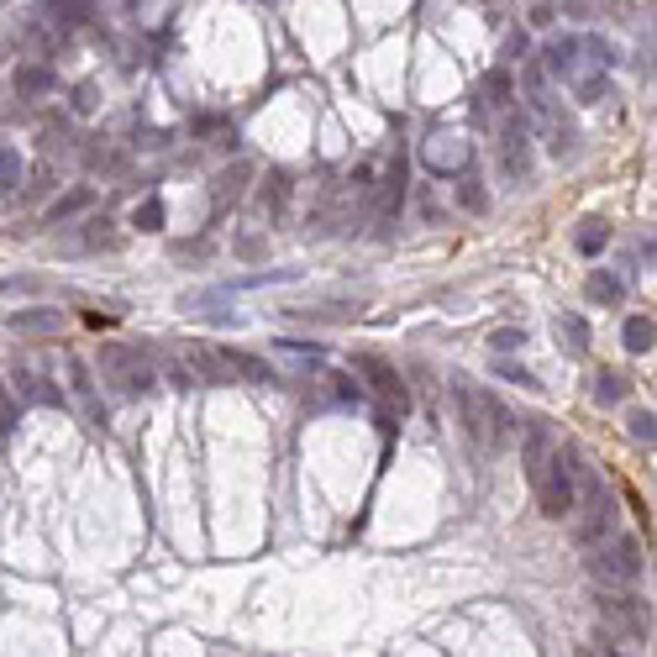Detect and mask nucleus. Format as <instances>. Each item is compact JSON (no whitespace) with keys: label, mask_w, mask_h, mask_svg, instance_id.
Instances as JSON below:
<instances>
[{"label":"nucleus","mask_w":657,"mask_h":657,"mask_svg":"<svg viewBox=\"0 0 657 657\" xmlns=\"http://www.w3.org/2000/svg\"><path fill=\"white\" fill-rule=\"evenodd\" d=\"M521 458H526V478L537 484V478L552 468V458H558V442H552V431L532 421V426H526V442H521Z\"/></svg>","instance_id":"nucleus-9"},{"label":"nucleus","mask_w":657,"mask_h":657,"mask_svg":"<svg viewBox=\"0 0 657 657\" xmlns=\"http://www.w3.org/2000/svg\"><path fill=\"white\" fill-rule=\"evenodd\" d=\"M584 48H589V53H595V63H605V69L615 63V53H610V42H605V37H589Z\"/></svg>","instance_id":"nucleus-40"},{"label":"nucleus","mask_w":657,"mask_h":657,"mask_svg":"<svg viewBox=\"0 0 657 657\" xmlns=\"http://www.w3.org/2000/svg\"><path fill=\"white\" fill-rule=\"evenodd\" d=\"M279 353H295L300 363H321V342H300V337H279Z\"/></svg>","instance_id":"nucleus-33"},{"label":"nucleus","mask_w":657,"mask_h":657,"mask_svg":"<svg viewBox=\"0 0 657 657\" xmlns=\"http://www.w3.org/2000/svg\"><path fill=\"white\" fill-rule=\"evenodd\" d=\"M100 374L111 379L121 400H148L158 389V374L148 368V358L137 347H100Z\"/></svg>","instance_id":"nucleus-1"},{"label":"nucleus","mask_w":657,"mask_h":657,"mask_svg":"<svg viewBox=\"0 0 657 657\" xmlns=\"http://www.w3.org/2000/svg\"><path fill=\"white\" fill-rule=\"evenodd\" d=\"M16 421H22V411H16V400H11V389L0 384V437H11V431H16Z\"/></svg>","instance_id":"nucleus-36"},{"label":"nucleus","mask_w":657,"mask_h":657,"mask_svg":"<svg viewBox=\"0 0 657 657\" xmlns=\"http://www.w3.org/2000/svg\"><path fill=\"white\" fill-rule=\"evenodd\" d=\"M169 379H174V389H180V394H190V389L200 384V374H195L190 363H169Z\"/></svg>","instance_id":"nucleus-38"},{"label":"nucleus","mask_w":657,"mask_h":657,"mask_svg":"<svg viewBox=\"0 0 657 657\" xmlns=\"http://www.w3.org/2000/svg\"><path fill=\"white\" fill-rule=\"evenodd\" d=\"M111 321H116V310H85V327H111Z\"/></svg>","instance_id":"nucleus-43"},{"label":"nucleus","mask_w":657,"mask_h":657,"mask_svg":"<svg viewBox=\"0 0 657 657\" xmlns=\"http://www.w3.org/2000/svg\"><path fill=\"white\" fill-rule=\"evenodd\" d=\"M621 342H626V353H631V358H647V353H652V342H657L652 316H631L626 331H621Z\"/></svg>","instance_id":"nucleus-25"},{"label":"nucleus","mask_w":657,"mask_h":657,"mask_svg":"<svg viewBox=\"0 0 657 657\" xmlns=\"http://www.w3.org/2000/svg\"><path fill=\"white\" fill-rule=\"evenodd\" d=\"M458 180H463V184H458V206L474 210V216H484V210H489V195H484V184L468 180V174H458Z\"/></svg>","instance_id":"nucleus-30"},{"label":"nucleus","mask_w":657,"mask_h":657,"mask_svg":"<svg viewBox=\"0 0 657 657\" xmlns=\"http://www.w3.org/2000/svg\"><path fill=\"white\" fill-rule=\"evenodd\" d=\"M584 295L595 300V305H621V300H626V284H621L615 273L595 269V273H589V279H584Z\"/></svg>","instance_id":"nucleus-26"},{"label":"nucleus","mask_w":657,"mask_h":657,"mask_svg":"<svg viewBox=\"0 0 657 657\" xmlns=\"http://www.w3.org/2000/svg\"><path fill=\"white\" fill-rule=\"evenodd\" d=\"M11 90H16V100H42V95L59 90V74H53L48 63H16Z\"/></svg>","instance_id":"nucleus-12"},{"label":"nucleus","mask_w":657,"mask_h":657,"mask_svg":"<svg viewBox=\"0 0 657 657\" xmlns=\"http://www.w3.org/2000/svg\"><path fill=\"white\" fill-rule=\"evenodd\" d=\"M626 394H631V379L621 374V368H599L595 374V405L599 411H615Z\"/></svg>","instance_id":"nucleus-20"},{"label":"nucleus","mask_w":657,"mask_h":657,"mask_svg":"<svg viewBox=\"0 0 657 657\" xmlns=\"http://www.w3.org/2000/svg\"><path fill=\"white\" fill-rule=\"evenodd\" d=\"M599 95L610 100V79H605V74H595V79H584V85H578V100H584V106H599Z\"/></svg>","instance_id":"nucleus-37"},{"label":"nucleus","mask_w":657,"mask_h":657,"mask_svg":"<svg viewBox=\"0 0 657 657\" xmlns=\"http://www.w3.org/2000/svg\"><path fill=\"white\" fill-rule=\"evenodd\" d=\"M510 95H515V85H510V69H489L484 79H478V100H474V111L484 116V111H505L510 106Z\"/></svg>","instance_id":"nucleus-15"},{"label":"nucleus","mask_w":657,"mask_h":657,"mask_svg":"<svg viewBox=\"0 0 657 657\" xmlns=\"http://www.w3.org/2000/svg\"><path fill=\"white\" fill-rule=\"evenodd\" d=\"M11 384L27 389V400H37V405H63V389L53 384V379H42V374H32V368H16Z\"/></svg>","instance_id":"nucleus-23"},{"label":"nucleus","mask_w":657,"mask_h":657,"mask_svg":"<svg viewBox=\"0 0 657 657\" xmlns=\"http://www.w3.org/2000/svg\"><path fill=\"white\" fill-rule=\"evenodd\" d=\"M163 221H169V210H163L158 195L137 200V210H132V227H137V232H163Z\"/></svg>","instance_id":"nucleus-28"},{"label":"nucleus","mask_w":657,"mask_h":657,"mask_svg":"<svg viewBox=\"0 0 657 657\" xmlns=\"http://www.w3.org/2000/svg\"><path fill=\"white\" fill-rule=\"evenodd\" d=\"M5 327L16 337H59L63 331V310H48V305H32V310H11Z\"/></svg>","instance_id":"nucleus-10"},{"label":"nucleus","mask_w":657,"mask_h":657,"mask_svg":"<svg viewBox=\"0 0 657 657\" xmlns=\"http://www.w3.org/2000/svg\"><path fill=\"white\" fill-rule=\"evenodd\" d=\"M605 242H610V221H605V216H589V221L578 227L573 247H578L584 258H599V253H605Z\"/></svg>","instance_id":"nucleus-27"},{"label":"nucleus","mask_w":657,"mask_h":657,"mask_svg":"<svg viewBox=\"0 0 657 657\" xmlns=\"http://www.w3.org/2000/svg\"><path fill=\"white\" fill-rule=\"evenodd\" d=\"M221 358L232 363V374H237V379H253V384H279V374H273V368H269L264 358H258V353H242V347H227Z\"/></svg>","instance_id":"nucleus-21"},{"label":"nucleus","mask_w":657,"mask_h":657,"mask_svg":"<svg viewBox=\"0 0 657 657\" xmlns=\"http://www.w3.org/2000/svg\"><path fill=\"white\" fill-rule=\"evenodd\" d=\"M74 111H79V116L95 111V85H79V90H74Z\"/></svg>","instance_id":"nucleus-41"},{"label":"nucleus","mask_w":657,"mask_h":657,"mask_svg":"<svg viewBox=\"0 0 657 657\" xmlns=\"http://www.w3.org/2000/svg\"><path fill=\"white\" fill-rule=\"evenodd\" d=\"M353 368H358L363 379H368V389H374L389 411H394V421L411 416V384L394 374V363H389V358H379V353H353Z\"/></svg>","instance_id":"nucleus-3"},{"label":"nucleus","mask_w":657,"mask_h":657,"mask_svg":"<svg viewBox=\"0 0 657 657\" xmlns=\"http://www.w3.org/2000/svg\"><path fill=\"white\" fill-rule=\"evenodd\" d=\"M184 358L200 368V379H206V384H232V379H237V374H232V363L221 358L216 347H206V342H190V347H184Z\"/></svg>","instance_id":"nucleus-17"},{"label":"nucleus","mask_w":657,"mask_h":657,"mask_svg":"<svg viewBox=\"0 0 657 657\" xmlns=\"http://www.w3.org/2000/svg\"><path fill=\"white\" fill-rule=\"evenodd\" d=\"M95 206V190L90 184H79V190H69V195H59L53 206H48V227H63V221H74L79 210Z\"/></svg>","instance_id":"nucleus-22"},{"label":"nucleus","mask_w":657,"mask_h":657,"mask_svg":"<svg viewBox=\"0 0 657 657\" xmlns=\"http://www.w3.org/2000/svg\"><path fill=\"white\" fill-rule=\"evenodd\" d=\"M16 184H22V153L0 148V190H16Z\"/></svg>","instance_id":"nucleus-32"},{"label":"nucleus","mask_w":657,"mask_h":657,"mask_svg":"<svg viewBox=\"0 0 657 657\" xmlns=\"http://www.w3.org/2000/svg\"><path fill=\"white\" fill-rule=\"evenodd\" d=\"M290 195H295V180H290V169H269L264 174V190H258V206H264V216H284V206H290Z\"/></svg>","instance_id":"nucleus-16"},{"label":"nucleus","mask_w":657,"mask_h":657,"mask_svg":"<svg viewBox=\"0 0 657 657\" xmlns=\"http://www.w3.org/2000/svg\"><path fill=\"white\" fill-rule=\"evenodd\" d=\"M626 437L636 442V448H652V442H657V416H652V411H631V416H626Z\"/></svg>","instance_id":"nucleus-29"},{"label":"nucleus","mask_w":657,"mask_h":657,"mask_svg":"<svg viewBox=\"0 0 657 657\" xmlns=\"http://www.w3.org/2000/svg\"><path fill=\"white\" fill-rule=\"evenodd\" d=\"M537 489V505H541V515L547 521H568L573 515V468H568V458H563V448H558V458H552V468L532 484Z\"/></svg>","instance_id":"nucleus-4"},{"label":"nucleus","mask_w":657,"mask_h":657,"mask_svg":"<svg viewBox=\"0 0 657 657\" xmlns=\"http://www.w3.org/2000/svg\"><path fill=\"white\" fill-rule=\"evenodd\" d=\"M599 615L621 621L636 642H642V636H652V615L642 610V599H631V595H599Z\"/></svg>","instance_id":"nucleus-8"},{"label":"nucleus","mask_w":657,"mask_h":657,"mask_svg":"<svg viewBox=\"0 0 657 657\" xmlns=\"http://www.w3.org/2000/svg\"><path fill=\"white\" fill-rule=\"evenodd\" d=\"M526 53H532V37H526V32H515V37H510V59H526Z\"/></svg>","instance_id":"nucleus-44"},{"label":"nucleus","mask_w":657,"mask_h":657,"mask_svg":"<svg viewBox=\"0 0 657 657\" xmlns=\"http://www.w3.org/2000/svg\"><path fill=\"white\" fill-rule=\"evenodd\" d=\"M405 180H411V158H405V148H394V163H389V174H384V195H379V221H384V227L400 216Z\"/></svg>","instance_id":"nucleus-11"},{"label":"nucleus","mask_w":657,"mask_h":657,"mask_svg":"<svg viewBox=\"0 0 657 657\" xmlns=\"http://www.w3.org/2000/svg\"><path fill=\"white\" fill-rule=\"evenodd\" d=\"M589 573H595L599 584H636V578H642V541L636 537H610L605 547L595 541Z\"/></svg>","instance_id":"nucleus-2"},{"label":"nucleus","mask_w":657,"mask_h":657,"mask_svg":"<svg viewBox=\"0 0 657 657\" xmlns=\"http://www.w3.org/2000/svg\"><path fill=\"white\" fill-rule=\"evenodd\" d=\"M489 342H495L500 353H505V347H526V331H521V327H500L495 337H489Z\"/></svg>","instance_id":"nucleus-39"},{"label":"nucleus","mask_w":657,"mask_h":657,"mask_svg":"<svg viewBox=\"0 0 657 657\" xmlns=\"http://www.w3.org/2000/svg\"><path fill=\"white\" fill-rule=\"evenodd\" d=\"M363 394H368V389H363L353 374H331V400H337V405H363Z\"/></svg>","instance_id":"nucleus-31"},{"label":"nucleus","mask_w":657,"mask_h":657,"mask_svg":"<svg viewBox=\"0 0 657 657\" xmlns=\"http://www.w3.org/2000/svg\"><path fill=\"white\" fill-rule=\"evenodd\" d=\"M452 400H458V416H463V431L474 442H489V394L474 389L468 379H452Z\"/></svg>","instance_id":"nucleus-5"},{"label":"nucleus","mask_w":657,"mask_h":657,"mask_svg":"<svg viewBox=\"0 0 657 657\" xmlns=\"http://www.w3.org/2000/svg\"><path fill=\"white\" fill-rule=\"evenodd\" d=\"M253 180V169L247 163H232V169H221L216 180H210V210L221 216V210H232L242 200V184Z\"/></svg>","instance_id":"nucleus-14"},{"label":"nucleus","mask_w":657,"mask_h":657,"mask_svg":"<svg viewBox=\"0 0 657 657\" xmlns=\"http://www.w3.org/2000/svg\"><path fill=\"white\" fill-rule=\"evenodd\" d=\"M85 242H90V247H106V253H111V247H121V237L111 232V221H106V216H100V221H90Z\"/></svg>","instance_id":"nucleus-35"},{"label":"nucleus","mask_w":657,"mask_h":657,"mask_svg":"<svg viewBox=\"0 0 657 657\" xmlns=\"http://www.w3.org/2000/svg\"><path fill=\"white\" fill-rule=\"evenodd\" d=\"M63 368H69V384H74V394H79V405H85V411H90V421L100 426V431H106V426H111V416H106V400H100V389H95L90 363L69 353V358H63Z\"/></svg>","instance_id":"nucleus-6"},{"label":"nucleus","mask_w":657,"mask_h":657,"mask_svg":"<svg viewBox=\"0 0 657 657\" xmlns=\"http://www.w3.org/2000/svg\"><path fill=\"white\" fill-rule=\"evenodd\" d=\"M495 374L510 379V384H521V389H537V374H532V368H521V363H510V358H495Z\"/></svg>","instance_id":"nucleus-34"},{"label":"nucleus","mask_w":657,"mask_h":657,"mask_svg":"<svg viewBox=\"0 0 657 657\" xmlns=\"http://www.w3.org/2000/svg\"><path fill=\"white\" fill-rule=\"evenodd\" d=\"M552 337H558V347L568 358H589V347H595V331H589V321L578 310H558L552 316Z\"/></svg>","instance_id":"nucleus-7"},{"label":"nucleus","mask_w":657,"mask_h":657,"mask_svg":"<svg viewBox=\"0 0 657 657\" xmlns=\"http://www.w3.org/2000/svg\"><path fill=\"white\" fill-rule=\"evenodd\" d=\"M290 316H300L305 327H331V321H358V316H363V305H358V300H353V305H347V300H337V305H316V310H290Z\"/></svg>","instance_id":"nucleus-24"},{"label":"nucleus","mask_w":657,"mask_h":657,"mask_svg":"<svg viewBox=\"0 0 657 657\" xmlns=\"http://www.w3.org/2000/svg\"><path fill=\"white\" fill-rule=\"evenodd\" d=\"M510 442H515V416H510V405L500 400V394H489V442H484V448L505 452Z\"/></svg>","instance_id":"nucleus-19"},{"label":"nucleus","mask_w":657,"mask_h":657,"mask_svg":"<svg viewBox=\"0 0 657 657\" xmlns=\"http://www.w3.org/2000/svg\"><path fill=\"white\" fill-rule=\"evenodd\" d=\"M0 290H5V295H16V290L32 295V290H37V279H27V273H22V279H0Z\"/></svg>","instance_id":"nucleus-42"},{"label":"nucleus","mask_w":657,"mask_h":657,"mask_svg":"<svg viewBox=\"0 0 657 657\" xmlns=\"http://www.w3.org/2000/svg\"><path fill=\"white\" fill-rule=\"evenodd\" d=\"M32 16H42L48 27H59V32H74V27H85L95 11H90V0H42Z\"/></svg>","instance_id":"nucleus-13"},{"label":"nucleus","mask_w":657,"mask_h":657,"mask_svg":"<svg viewBox=\"0 0 657 657\" xmlns=\"http://www.w3.org/2000/svg\"><path fill=\"white\" fill-rule=\"evenodd\" d=\"M578 42H584V37H552V42L541 48V63H547V74L568 79V74L578 69Z\"/></svg>","instance_id":"nucleus-18"}]
</instances>
